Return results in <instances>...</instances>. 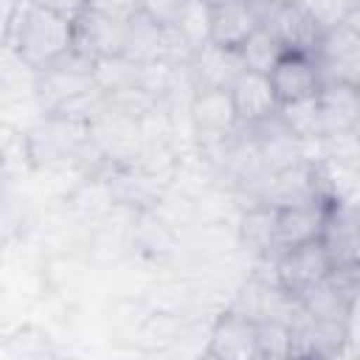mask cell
<instances>
[{"label": "cell", "instance_id": "cell-1", "mask_svg": "<svg viewBox=\"0 0 360 360\" xmlns=\"http://www.w3.org/2000/svg\"><path fill=\"white\" fill-rule=\"evenodd\" d=\"M84 3H14L6 17V51L34 73L51 68L76 45V17Z\"/></svg>", "mask_w": 360, "mask_h": 360}, {"label": "cell", "instance_id": "cell-2", "mask_svg": "<svg viewBox=\"0 0 360 360\" xmlns=\"http://www.w3.org/2000/svg\"><path fill=\"white\" fill-rule=\"evenodd\" d=\"M141 3H84L76 17V45L96 59L124 56L129 20Z\"/></svg>", "mask_w": 360, "mask_h": 360}, {"label": "cell", "instance_id": "cell-3", "mask_svg": "<svg viewBox=\"0 0 360 360\" xmlns=\"http://www.w3.org/2000/svg\"><path fill=\"white\" fill-rule=\"evenodd\" d=\"M270 267L278 287H284L292 298H301L307 290H312L315 284H321L335 273V262L323 239L284 250L270 262Z\"/></svg>", "mask_w": 360, "mask_h": 360}, {"label": "cell", "instance_id": "cell-4", "mask_svg": "<svg viewBox=\"0 0 360 360\" xmlns=\"http://www.w3.org/2000/svg\"><path fill=\"white\" fill-rule=\"evenodd\" d=\"M256 14L262 20V25L281 42V48L287 53H307L315 56L318 53V42H321V31L318 25L309 20V14L304 11L301 3H253Z\"/></svg>", "mask_w": 360, "mask_h": 360}, {"label": "cell", "instance_id": "cell-5", "mask_svg": "<svg viewBox=\"0 0 360 360\" xmlns=\"http://www.w3.org/2000/svg\"><path fill=\"white\" fill-rule=\"evenodd\" d=\"M188 129L194 146L233 138L242 129V124L231 90H197L188 104Z\"/></svg>", "mask_w": 360, "mask_h": 360}, {"label": "cell", "instance_id": "cell-6", "mask_svg": "<svg viewBox=\"0 0 360 360\" xmlns=\"http://www.w3.org/2000/svg\"><path fill=\"white\" fill-rule=\"evenodd\" d=\"M346 352V323L318 321L298 307L290 321L287 360H338Z\"/></svg>", "mask_w": 360, "mask_h": 360}, {"label": "cell", "instance_id": "cell-7", "mask_svg": "<svg viewBox=\"0 0 360 360\" xmlns=\"http://www.w3.org/2000/svg\"><path fill=\"white\" fill-rule=\"evenodd\" d=\"M205 352L214 360H264L259 343V323L248 315L225 309L208 326Z\"/></svg>", "mask_w": 360, "mask_h": 360}, {"label": "cell", "instance_id": "cell-8", "mask_svg": "<svg viewBox=\"0 0 360 360\" xmlns=\"http://www.w3.org/2000/svg\"><path fill=\"white\" fill-rule=\"evenodd\" d=\"M262 160L267 163V169L273 174L278 172H287L304 160H309V143H304L301 138L292 135V129L281 121V115H270L253 127H248Z\"/></svg>", "mask_w": 360, "mask_h": 360}, {"label": "cell", "instance_id": "cell-9", "mask_svg": "<svg viewBox=\"0 0 360 360\" xmlns=\"http://www.w3.org/2000/svg\"><path fill=\"white\" fill-rule=\"evenodd\" d=\"M315 62L323 82H343L360 87V34L349 22L323 34Z\"/></svg>", "mask_w": 360, "mask_h": 360}, {"label": "cell", "instance_id": "cell-10", "mask_svg": "<svg viewBox=\"0 0 360 360\" xmlns=\"http://www.w3.org/2000/svg\"><path fill=\"white\" fill-rule=\"evenodd\" d=\"M262 205H270V208H309V205H326L323 200V191H321V183H318V174H315V163L312 160H304L287 172H278L273 174L270 186H267V194L262 200ZM329 208V205H326Z\"/></svg>", "mask_w": 360, "mask_h": 360}, {"label": "cell", "instance_id": "cell-11", "mask_svg": "<svg viewBox=\"0 0 360 360\" xmlns=\"http://www.w3.org/2000/svg\"><path fill=\"white\" fill-rule=\"evenodd\" d=\"M270 84L276 90L278 104H295V101H307L315 98L323 79H321V68L315 62V56L307 53H284L276 68L270 70Z\"/></svg>", "mask_w": 360, "mask_h": 360}, {"label": "cell", "instance_id": "cell-12", "mask_svg": "<svg viewBox=\"0 0 360 360\" xmlns=\"http://www.w3.org/2000/svg\"><path fill=\"white\" fill-rule=\"evenodd\" d=\"M93 270L96 267L90 264V259L84 253H51L45 259L42 278H45V287L59 301L73 307L84 298V290H87V281H90Z\"/></svg>", "mask_w": 360, "mask_h": 360}, {"label": "cell", "instance_id": "cell-13", "mask_svg": "<svg viewBox=\"0 0 360 360\" xmlns=\"http://www.w3.org/2000/svg\"><path fill=\"white\" fill-rule=\"evenodd\" d=\"M256 28H262V20L253 3H236V0L211 3V45L239 51Z\"/></svg>", "mask_w": 360, "mask_h": 360}, {"label": "cell", "instance_id": "cell-14", "mask_svg": "<svg viewBox=\"0 0 360 360\" xmlns=\"http://www.w3.org/2000/svg\"><path fill=\"white\" fill-rule=\"evenodd\" d=\"M200 321H191L188 315H177V312H160V309H149L146 318L141 321L132 349L143 352V354H166L172 349H177L186 335L197 326Z\"/></svg>", "mask_w": 360, "mask_h": 360}, {"label": "cell", "instance_id": "cell-15", "mask_svg": "<svg viewBox=\"0 0 360 360\" xmlns=\"http://www.w3.org/2000/svg\"><path fill=\"white\" fill-rule=\"evenodd\" d=\"M231 98H233V107H236L242 127H253V124L276 115L281 107L276 98V90L270 84V76L253 73V70H245L236 79V84L231 87Z\"/></svg>", "mask_w": 360, "mask_h": 360}, {"label": "cell", "instance_id": "cell-16", "mask_svg": "<svg viewBox=\"0 0 360 360\" xmlns=\"http://www.w3.org/2000/svg\"><path fill=\"white\" fill-rule=\"evenodd\" d=\"M326 205H309V208H278L276 211V256H281L290 248L323 239L326 231Z\"/></svg>", "mask_w": 360, "mask_h": 360}, {"label": "cell", "instance_id": "cell-17", "mask_svg": "<svg viewBox=\"0 0 360 360\" xmlns=\"http://www.w3.org/2000/svg\"><path fill=\"white\" fill-rule=\"evenodd\" d=\"M318 110L323 121V138L352 132L360 118V87L343 82H323L318 90Z\"/></svg>", "mask_w": 360, "mask_h": 360}, {"label": "cell", "instance_id": "cell-18", "mask_svg": "<svg viewBox=\"0 0 360 360\" xmlns=\"http://www.w3.org/2000/svg\"><path fill=\"white\" fill-rule=\"evenodd\" d=\"M188 68H191L197 90H231L236 79L248 70L239 51H228L217 45H208L200 53H194Z\"/></svg>", "mask_w": 360, "mask_h": 360}, {"label": "cell", "instance_id": "cell-19", "mask_svg": "<svg viewBox=\"0 0 360 360\" xmlns=\"http://www.w3.org/2000/svg\"><path fill=\"white\" fill-rule=\"evenodd\" d=\"M357 284L352 278H346L343 273H332L329 278H323L321 284H315L312 290H307L298 304L304 312H309L318 321H335V323H346L349 315V304L354 295Z\"/></svg>", "mask_w": 360, "mask_h": 360}, {"label": "cell", "instance_id": "cell-20", "mask_svg": "<svg viewBox=\"0 0 360 360\" xmlns=\"http://www.w3.org/2000/svg\"><path fill=\"white\" fill-rule=\"evenodd\" d=\"M177 37L183 39V45L194 53H200L202 48L211 45V3L202 0H186L180 8V17L174 22Z\"/></svg>", "mask_w": 360, "mask_h": 360}, {"label": "cell", "instance_id": "cell-21", "mask_svg": "<svg viewBox=\"0 0 360 360\" xmlns=\"http://www.w3.org/2000/svg\"><path fill=\"white\" fill-rule=\"evenodd\" d=\"M284 53H287V51L281 48V42H278L264 25L256 28V31L250 34V39L239 48V56H242L245 68L253 70V73H264V76H270V70L276 68V62H278Z\"/></svg>", "mask_w": 360, "mask_h": 360}, {"label": "cell", "instance_id": "cell-22", "mask_svg": "<svg viewBox=\"0 0 360 360\" xmlns=\"http://www.w3.org/2000/svg\"><path fill=\"white\" fill-rule=\"evenodd\" d=\"M278 115L292 129V135L301 138L304 143H318L323 138V121H321V110H318V96L307 98V101L284 104V107H278Z\"/></svg>", "mask_w": 360, "mask_h": 360}, {"label": "cell", "instance_id": "cell-23", "mask_svg": "<svg viewBox=\"0 0 360 360\" xmlns=\"http://www.w3.org/2000/svg\"><path fill=\"white\" fill-rule=\"evenodd\" d=\"M301 6L309 14V20L318 25L321 37L335 31V28H340V25H346L352 11H354V3H349V0H307Z\"/></svg>", "mask_w": 360, "mask_h": 360}, {"label": "cell", "instance_id": "cell-24", "mask_svg": "<svg viewBox=\"0 0 360 360\" xmlns=\"http://www.w3.org/2000/svg\"><path fill=\"white\" fill-rule=\"evenodd\" d=\"M346 349L360 360V287L354 290L346 315Z\"/></svg>", "mask_w": 360, "mask_h": 360}, {"label": "cell", "instance_id": "cell-25", "mask_svg": "<svg viewBox=\"0 0 360 360\" xmlns=\"http://www.w3.org/2000/svg\"><path fill=\"white\" fill-rule=\"evenodd\" d=\"M194 360H214V357H211V354H208V352H200V354H197V357H194Z\"/></svg>", "mask_w": 360, "mask_h": 360}, {"label": "cell", "instance_id": "cell-26", "mask_svg": "<svg viewBox=\"0 0 360 360\" xmlns=\"http://www.w3.org/2000/svg\"><path fill=\"white\" fill-rule=\"evenodd\" d=\"M354 135H357V141H360V118H357V124H354V129H352Z\"/></svg>", "mask_w": 360, "mask_h": 360}]
</instances>
